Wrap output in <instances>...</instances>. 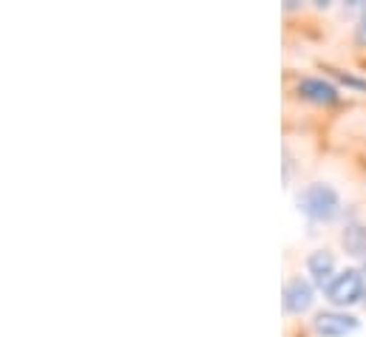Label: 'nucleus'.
Here are the masks:
<instances>
[{
	"label": "nucleus",
	"mask_w": 366,
	"mask_h": 337,
	"mask_svg": "<svg viewBox=\"0 0 366 337\" xmlns=\"http://www.w3.org/2000/svg\"><path fill=\"white\" fill-rule=\"evenodd\" d=\"M295 204L304 216H310L312 221H332L341 213V196L335 193V187L324 184V181H312L307 184L298 196Z\"/></svg>",
	"instance_id": "1"
},
{
	"label": "nucleus",
	"mask_w": 366,
	"mask_h": 337,
	"mask_svg": "<svg viewBox=\"0 0 366 337\" xmlns=\"http://www.w3.org/2000/svg\"><path fill=\"white\" fill-rule=\"evenodd\" d=\"M366 295V283H364V275L358 269H344L338 272L330 286H327V298L332 306H352L358 303L361 298Z\"/></svg>",
	"instance_id": "2"
},
{
	"label": "nucleus",
	"mask_w": 366,
	"mask_h": 337,
	"mask_svg": "<svg viewBox=\"0 0 366 337\" xmlns=\"http://www.w3.org/2000/svg\"><path fill=\"white\" fill-rule=\"evenodd\" d=\"M312 326H315L318 335H324V337H347L361 326V321L352 318V315H347V312L327 309V312H318V315H315Z\"/></svg>",
	"instance_id": "3"
},
{
	"label": "nucleus",
	"mask_w": 366,
	"mask_h": 337,
	"mask_svg": "<svg viewBox=\"0 0 366 337\" xmlns=\"http://www.w3.org/2000/svg\"><path fill=\"white\" fill-rule=\"evenodd\" d=\"M312 301H315V292H312V283L307 278L298 275V278H290L287 281V286H284V309L290 315L307 312L312 306Z\"/></svg>",
	"instance_id": "4"
},
{
	"label": "nucleus",
	"mask_w": 366,
	"mask_h": 337,
	"mask_svg": "<svg viewBox=\"0 0 366 337\" xmlns=\"http://www.w3.org/2000/svg\"><path fill=\"white\" fill-rule=\"evenodd\" d=\"M298 94L304 99H310V102H318V105H332L341 96L335 85L321 80V77H301L298 80Z\"/></svg>",
	"instance_id": "5"
},
{
	"label": "nucleus",
	"mask_w": 366,
	"mask_h": 337,
	"mask_svg": "<svg viewBox=\"0 0 366 337\" xmlns=\"http://www.w3.org/2000/svg\"><path fill=\"white\" fill-rule=\"evenodd\" d=\"M307 269L321 286H330V281L335 278V258L330 250H315L307 258Z\"/></svg>",
	"instance_id": "6"
},
{
	"label": "nucleus",
	"mask_w": 366,
	"mask_h": 337,
	"mask_svg": "<svg viewBox=\"0 0 366 337\" xmlns=\"http://www.w3.org/2000/svg\"><path fill=\"white\" fill-rule=\"evenodd\" d=\"M341 244H344V250H347L350 255L366 258V227L364 224H361V221L347 224L344 233H341Z\"/></svg>",
	"instance_id": "7"
},
{
	"label": "nucleus",
	"mask_w": 366,
	"mask_h": 337,
	"mask_svg": "<svg viewBox=\"0 0 366 337\" xmlns=\"http://www.w3.org/2000/svg\"><path fill=\"white\" fill-rule=\"evenodd\" d=\"M355 40L366 46V6H364V14H361V20H358V26H355Z\"/></svg>",
	"instance_id": "8"
},
{
	"label": "nucleus",
	"mask_w": 366,
	"mask_h": 337,
	"mask_svg": "<svg viewBox=\"0 0 366 337\" xmlns=\"http://www.w3.org/2000/svg\"><path fill=\"white\" fill-rule=\"evenodd\" d=\"M364 306H366V295H364Z\"/></svg>",
	"instance_id": "9"
},
{
	"label": "nucleus",
	"mask_w": 366,
	"mask_h": 337,
	"mask_svg": "<svg viewBox=\"0 0 366 337\" xmlns=\"http://www.w3.org/2000/svg\"><path fill=\"white\" fill-rule=\"evenodd\" d=\"M364 269H366V263H364Z\"/></svg>",
	"instance_id": "10"
}]
</instances>
